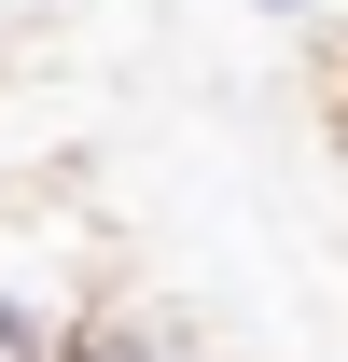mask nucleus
Returning a JSON list of instances; mask_svg holds the SVG:
<instances>
[{
    "label": "nucleus",
    "instance_id": "f257e3e1",
    "mask_svg": "<svg viewBox=\"0 0 348 362\" xmlns=\"http://www.w3.org/2000/svg\"><path fill=\"white\" fill-rule=\"evenodd\" d=\"M126 293H139L126 279V223L70 168H42V181L0 195V362H70Z\"/></svg>",
    "mask_w": 348,
    "mask_h": 362
},
{
    "label": "nucleus",
    "instance_id": "f03ea898",
    "mask_svg": "<svg viewBox=\"0 0 348 362\" xmlns=\"http://www.w3.org/2000/svg\"><path fill=\"white\" fill-rule=\"evenodd\" d=\"M70 362H223V349H209V334H195L181 307H153V293H126V307L98 320V334H84Z\"/></svg>",
    "mask_w": 348,
    "mask_h": 362
},
{
    "label": "nucleus",
    "instance_id": "7ed1b4c3",
    "mask_svg": "<svg viewBox=\"0 0 348 362\" xmlns=\"http://www.w3.org/2000/svg\"><path fill=\"white\" fill-rule=\"evenodd\" d=\"M251 14H279V28H320V14H348V0H251Z\"/></svg>",
    "mask_w": 348,
    "mask_h": 362
},
{
    "label": "nucleus",
    "instance_id": "20e7f679",
    "mask_svg": "<svg viewBox=\"0 0 348 362\" xmlns=\"http://www.w3.org/2000/svg\"><path fill=\"white\" fill-rule=\"evenodd\" d=\"M0 195H14V168H0Z\"/></svg>",
    "mask_w": 348,
    "mask_h": 362
}]
</instances>
